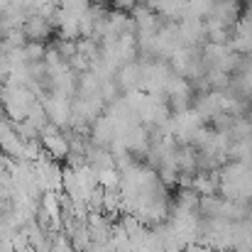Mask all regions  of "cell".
I'll return each mask as SVG.
<instances>
[{
	"label": "cell",
	"instance_id": "6da1fadb",
	"mask_svg": "<svg viewBox=\"0 0 252 252\" xmlns=\"http://www.w3.org/2000/svg\"><path fill=\"white\" fill-rule=\"evenodd\" d=\"M218 193L228 201L252 208V169L243 162L228 159L218 169Z\"/></svg>",
	"mask_w": 252,
	"mask_h": 252
}]
</instances>
